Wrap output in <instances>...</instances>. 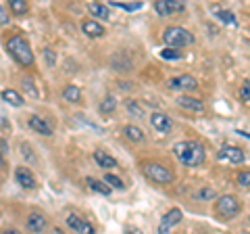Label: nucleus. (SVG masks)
I'll return each instance as SVG.
<instances>
[{
	"instance_id": "obj_39",
	"label": "nucleus",
	"mask_w": 250,
	"mask_h": 234,
	"mask_svg": "<svg viewBox=\"0 0 250 234\" xmlns=\"http://www.w3.org/2000/svg\"><path fill=\"white\" fill-rule=\"evenodd\" d=\"M238 134H240V136H246V138H250L248 132H242V130H238Z\"/></svg>"
},
{
	"instance_id": "obj_30",
	"label": "nucleus",
	"mask_w": 250,
	"mask_h": 234,
	"mask_svg": "<svg viewBox=\"0 0 250 234\" xmlns=\"http://www.w3.org/2000/svg\"><path fill=\"white\" fill-rule=\"evenodd\" d=\"M238 184L244 186V188H248V186H250V167L248 169H242L240 174H238Z\"/></svg>"
},
{
	"instance_id": "obj_23",
	"label": "nucleus",
	"mask_w": 250,
	"mask_h": 234,
	"mask_svg": "<svg viewBox=\"0 0 250 234\" xmlns=\"http://www.w3.org/2000/svg\"><path fill=\"white\" fill-rule=\"evenodd\" d=\"M2 100H4V103H9V105H13V107H21L23 105V96L19 94L17 90H13V88L2 90Z\"/></svg>"
},
{
	"instance_id": "obj_31",
	"label": "nucleus",
	"mask_w": 250,
	"mask_h": 234,
	"mask_svg": "<svg viewBox=\"0 0 250 234\" xmlns=\"http://www.w3.org/2000/svg\"><path fill=\"white\" fill-rule=\"evenodd\" d=\"M194 197H196V199H207V201H208V199H215V197H217V192L207 186V188H202V190H198V192H194Z\"/></svg>"
},
{
	"instance_id": "obj_27",
	"label": "nucleus",
	"mask_w": 250,
	"mask_h": 234,
	"mask_svg": "<svg viewBox=\"0 0 250 234\" xmlns=\"http://www.w3.org/2000/svg\"><path fill=\"white\" fill-rule=\"evenodd\" d=\"M159 54H161L163 59H167V61H177V59H182V52H179L177 48H169V46H167V48H163Z\"/></svg>"
},
{
	"instance_id": "obj_11",
	"label": "nucleus",
	"mask_w": 250,
	"mask_h": 234,
	"mask_svg": "<svg viewBox=\"0 0 250 234\" xmlns=\"http://www.w3.org/2000/svg\"><path fill=\"white\" fill-rule=\"evenodd\" d=\"M219 157L221 159H228L229 163H233V165H240V163H244V151L240 149V146H233V144H225L221 153H219Z\"/></svg>"
},
{
	"instance_id": "obj_3",
	"label": "nucleus",
	"mask_w": 250,
	"mask_h": 234,
	"mask_svg": "<svg viewBox=\"0 0 250 234\" xmlns=\"http://www.w3.org/2000/svg\"><path fill=\"white\" fill-rule=\"evenodd\" d=\"M163 42H165L169 48H184V46H190L194 44V36L192 32H188L186 27H179V25H169L163 29Z\"/></svg>"
},
{
	"instance_id": "obj_41",
	"label": "nucleus",
	"mask_w": 250,
	"mask_h": 234,
	"mask_svg": "<svg viewBox=\"0 0 250 234\" xmlns=\"http://www.w3.org/2000/svg\"><path fill=\"white\" fill-rule=\"evenodd\" d=\"M248 220H250V217H248Z\"/></svg>"
},
{
	"instance_id": "obj_40",
	"label": "nucleus",
	"mask_w": 250,
	"mask_h": 234,
	"mask_svg": "<svg viewBox=\"0 0 250 234\" xmlns=\"http://www.w3.org/2000/svg\"><path fill=\"white\" fill-rule=\"evenodd\" d=\"M52 234H65V232H62V230H59V228H54V230H52Z\"/></svg>"
},
{
	"instance_id": "obj_36",
	"label": "nucleus",
	"mask_w": 250,
	"mask_h": 234,
	"mask_svg": "<svg viewBox=\"0 0 250 234\" xmlns=\"http://www.w3.org/2000/svg\"><path fill=\"white\" fill-rule=\"evenodd\" d=\"M125 234H144V232L134 228V226H125Z\"/></svg>"
},
{
	"instance_id": "obj_29",
	"label": "nucleus",
	"mask_w": 250,
	"mask_h": 234,
	"mask_svg": "<svg viewBox=\"0 0 250 234\" xmlns=\"http://www.w3.org/2000/svg\"><path fill=\"white\" fill-rule=\"evenodd\" d=\"M240 98H242V103H244L246 107H250V82H248V80L242 82V88H240Z\"/></svg>"
},
{
	"instance_id": "obj_2",
	"label": "nucleus",
	"mask_w": 250,
	"mask_h": 234,
	"mask_svg": "<svg viewBox=\"0 0 250 234\" xmlns=\"http://www.w3.org/2000/svg\"><path fill=\"white\" fill-rule=\"evenodd\" d=\"M6 52L17 61L23 67H31L34 65V52H31V46L23 36H13L6 42Z\"/></svg>"
},
{
	"instance_id": "obj_16",
	"label": "nucleus",
	"mask_w": 250,
	"mask_h": 234,
	"mask_svg": "<svg viewBox=\"0 0 250 234\" xmlns=\"http://www.w3.org/2000/svg\"><path fill=\"white\" fill-rule=\"evenodd\" d=\"M177 103L182 109H186V111H192V113H202L205 111V103H202L200 98H194L190 94H184L177 98Z\"/></svg>"
},
{
	"instance_id": "obj_8",
	"label": "nucleus",
	"mask_w": 250,
	"mask_h": 234,
	"mask_svg": "<svg viewBox=\"0 0 250 234\" xmlns=\"http://www.w3.org/2000/svg\"><path fill=\"white\" fill-rule=\"evenodd\" d=\"M15 180H17V184L21 186V188H27V190H34L36 184H38L34 174H31V169H27L25 165H19L17 169H15Z\"/></svg>"
},
{
	"instance_id": "obj_9",
	"label": "nucleus",
	"mask_w": 250,
	"mask_h": 234,
	"mask_svg": "<svg viewBox=\"0 0 250 234\" xmlns=\"http://www.w3.org/2000/svg\"><path fill=\"white\" fill-rule=\"evenodd\" d=\"M150 126L159 132V134H167V132L171 130V126H173V119L167 115V113H161V111H154L150 115Z\"/></svg>"
},
{
	"instance_id": "obj_34",
	"label": "nucleus",
	"mask_w": 250,
	"mask_h": 234,
	"mask_svg": "<svg viewBox=\"0 0 250 234\" xmlns=\"http://www.w3.org/2000/svg\"><path fill=\"white\" fill-rule=\"evenodd\" d=\"M44 54H46V59H48V65H50V67H54V52H52L50 48H46V50H44Z\"/></svg>"
},
{
	"instance_id": "obj_24",
	"label": "nucleus",
	"mask_w": 250,
	"mask_h": 234,
	"mask_svg": "<svg viewBox=\"0 0 250 234\" xmlns=\"http://www.w3.org/2000/svg\"><path fill=\"white\" fill-rule=\"evenodd\" d=\"M125 109H127V113H129L131 117H136V119H142V117H144L142 105H138L134 98H127V100H125Z\"/></svg>"
},
{
	"instance_id": "obj_38",
	"label": "nucleus",
	"mask_w": 250,
	"mask_h": 234,
	"mask_svg": "<svg viewBox=\"0 0 250 234\" xmlns=\"http://www.w3.org/2000/svg\"><path fill=\"white\" fill-rule=\"evenodd\" d=\"M6 128H9V123H6V117H4V115H2V130H4V132H6Z\"/></svg>"
},
{
	"instance_id": "obj_22",
	"label": "nucleus",
	"mask_w": 250,
	"mask_h": 234,
	"mask_svg": "<svg viewBox=\"0 0 250 234\" xmlns=\"http://www.w3.org/2000/svg\"><path fill=\"white\" fill-rule=\"evenodd\" d=\"M123 134H125V138H127L129 142H136V144L138 142H144V132L140 130L138 126H131V123H129V126H125Z\"/></svg>"
},
{
	"instance_id": "obj_37",
	"label": "nucleus",
	"mask_w": 250,
	"mask_h": 234,
	"mask_svg": "<svg viewBox=\"0 0 250 234\" xmlns=\"http://www.w3.org/2000/svg\"><path fill=\"white\" fill-rule=\"evenodd\" d=\"M2 234H21L19 230H15V228H9V230H4Z\"/></svg>"
},
{
	"instance_id": "obj_12",
	"label": "nucleus",
	"mask_w": 250,
	"mask_h": 234,
	"mask_svg": "<svg viewBox=\"0 0 250 234\" xmlns=\"http://www.w3.org/2000/svg\"><path fill=\"white\" fill-rule=\"evenodd\" d=\"M154 11L161 15V17H167L171 13H179L184 11V2H175V0H159L154 2Z\"/></svg>"
},
{
	"instance_id": "obj_28",
	"label": "nucleus",
	"mask_w": 250,
	"mask_h": 234,
	"mask_svg": "<svg viewBox=\"0 0 250 234\" xmlns=\"http://www.w3.org/2000/svg\"><path fill=\"white\" fill-rule=\"evenodd\" d=\"M104 182L111 186V188H125L123 180H121L119 176H115V174H106V176H104Z\"/></svg>"
},
{
	"instance_id": "obj_20",
	"label": "nucleus",
	"mask_w": 250,
	"mask_h": 234,
	"mask_svg": "<svg viewBox=\"0 0 250 234\" xmlns=\"http://www.w3.org/2000/svg\"><path fill=\"white\" fill-rule=\"evenodd\" d=\"M85 184L90 186V190H94V192H100V194H111V186H108L104 180H96V178H85Z\"/></svg>"
},
{
	"instance_id": "obj_33",
	"label": "nucleus",
	"mask_w": 250,
	"mask_h": 234,
	"mask_svg": "<svg viewBox=\"0 0 250 234\" xmlns=\"http://www.w3.org/2000/svg\"><path fill=\"white\" fill-rule=\"evenodd\" d=\"M0 23H2V25L9 23V17H6V6H0Z\"/></svg>"
},
{
	"instance_id": "obj_7",
	"label": "nucleus",
	"mask_w": 250,
	"mask_h": 234,
	"mask_svg": "<svg viewBox=\"0 0 250 234\" xmlns=\"http://www.w3.org/2000/svg\"><path fill=\"white\" fill-rule=\"evenodd\" d=\"M67 226L71 228L75 234H94V226L90 222H85L83 217L75 215V213H69L67 215Z\"/></svg>"
},
{
	"instance_id": "obj_6",
	"label": "nucleus",
	"mask_w": 250,
	"mask_h": 234,
	"mask_svg": "<svg viewBox=\"0 0 250 234\" xmlns=\"http://www.w3.org/2000/svg\"><path fill=\"white\" fill-rule=\"evenodd\" d=\"M182 217H184V211H182L179 207L169 209V211L163 215V217H161V222H159V234H167L175 224L182 222Z\"/></svg>"
},
{
	"instance_id": "obj_10",
	"label": "nucleus",
	"mask_w": 250,
	"mask_h": 234,
	"mask_svg": "<svg viewBox=\"0 0 250 234\" xmlns=\"http://www.w3.org/2000/svg\"><path fill=\"white\" fill-rule=\"evenodd\" d=\"M169 88L171 90H196L198 88V82H196V77H192L190 73H184V75H179V77L169 80Z\"/></svg>"
},
{
	"instance_id": "obj_32",
	"label": "nucleus",
	"mask_w": 250,
	"mask_h": 234,
	"mask_svg": "<svg viewBox=\"0 0 250 234\" xmlns=\"http://www.w3.org/2000/svg\"><path fill=\"white\" fill-rule=\"evenodd\" d=\"M113 6H119V9H125V11H138V9H142V2H134V4H125V2H111Z\"/></svg>"
},
{
	"instance_id": "obj_15",
	"label": "nucleus",
	"mask_w": 250,
	"mask_h": 234,
	"mask_svg": "<svg viewBox=\"0 0 250 234\" xmlns=\"http://www.w3.org/2000/svg\"><path fill=\"white\" fill-rule=\"evenodd\" d=\"M25 226H27L29 232L40 234V232H44V228H46V217H44L42 213H38V211H31V213L25 217Z\"/></svg>"
},
{
	"instance_id": "obj_17",
	"label": "nucleus",
	"mask_w": 250,
	"mask_h": 234,
	"mask_svg": "<svg viewBox=\"0 0 250 234\" xmlns=\"http://www.w3.org/2000/svg\"><path fill=\"white\" fill-rule=\"evenodd\" d=\"M94 161H96L100 167H104V169H113V167H117V159L113 157V155H108V153L100 151V149L94 151Z\"/></svg>"
},
{
	"instance_id": "obj_4",
	"label": "nucleus",
	"mask_w": 250,
	"mask_h": 234,
	"mask_svg": "<svg viewBox=\"0 0 250 234\" xmlns=\"http://www.w3.org/2000/svg\"><path fill=\"white\" fill-rule=\"evenodd\" d=\"M140 169H142V174L154 184H171L175 180L173 174H171V169L165 167L163 163H156V161H142Z\"/></svg>"
},
{
	"instance_id": "obj_18",
	"label": "nucleus",
	"mask_w": 250,
	"mask_h": 234,
	"mask_svg": "<svg viewBox=\"0 0 250 234\" xmlns=\"http://www.w3.org/2000/svg\"><path fill=\"white\" fill-rule=\"evenodd\" d=\"M88 11L92 15V19H104V21H108V17H111V13H108V6L106 4H100V2H90L88 4Z\"/></svg>"
},
{
	"instance_id": "obj_25",
	"label": "nucleus",
	"mask_w": 250,
	"mask_h": 234,
	"mask_svg": "<svg viewBox=\"0 0 250 234\" xmlns=\"http://www.w3.org/2000/svg\"><path fill=\"white\" fill-rule=\"evenodd\" d=\"M9 6H11V11L15 15H25L27 9H29V4L25 2V0H9Z\"/></svg>"
},
{
	"instance_id": "obj_19",
	"label": "nucleus",
	"mask_w": 250,
	"mask_h": 234,
	"mask_svg": "<svg viewBox=\"0 0 250 234\" xmlns=\"http://www.w3.org/2000/svg\"><path fill=\"white\" fill-rule=\"evenodd\" d=\"M213 15L221 23H225V25H238L236 15H233L231 11H225V9H219V6H213Z\"/></svg>"
},
{
	"instance_id": "obj_5",
	"label": "nucleus",
	"mask_w": 250,
	"mask_h": 234,
	"mask_svg": "<svg viewBox=\"0 0 250 234\" xmlns=\"http://www.w3.org/2000/svg\"><path fill=\"white\" fill-rule=\"evenodd\" d=\"M215 213L223 220H231L240 213V201L236 194H221L217 197V203H215Z\"/></svg>"
},
{
	"instance_id": "obj_26",
	"label": "nucleus",
	"mask_w": 250,
	"mask_h": 234,
	"mask_svg": "<svg viewBox=\"0 0 250 234\" xmlns=\"http://www.w3.org/2000/svg\"><path fill=\"white\" fill-rule=\"evenodd\" d=\"M115 109H117V100L111 96V94H108V96H104V100H103V105H100V113H113L115 111Z\"/></svg>"
},
{
	"instance_id": "obj_21",
	"label": "nucleus",
	"mask_w": 250,
	"mask_h": 234,
	"mask_svg": "<svg viewBox=\"0 0 250 234\" xmlns=\"http://www.w3.org/2000/svg\"><path fill=\"white\" fill-rule=\"evenodd\" d=\"M62 98H65L67 103H80V98H82L80 86H75V84L65 86V90H62Z\"/></svg>"
},
{
	"instance_id": "obj_1",
	"label": "nucleus",
	"mask_w": 250,
	"mask_h": 234,
	"mask_svg": "<svg viewBox=\"0 0 250 234\" xmlns=\"http://www.w3.org/2000/svg\"><path fill=\"white\" fill-rule=\"evenodd\" d=\"M173 153H175V157L188 167L202 165V163H205V157H207L205 146H202V142H198V140H182V142H175Z\"/></svg>"
},
{
	"instance_id": "obj_35",
	"label": "nucleus",
	"mask_w": 250,
	"mask_h": 234,
	"mask_svg": "<svg viewBox=\"0 0 250 234\" xmlns=\"http://www.w3.org/2000/svg\"><path fill=\"white\" fill-rule=\"evenodd\" d=\"M0 149H2V157H6V155H9V144H6V138L0 140Z\"/></svg>"
},
{
	"instance_id": "obj_13",
	"label": "nucleus",
	"mask_w": 250,
	"mask_h": 234,
	"mask_svg": "<svg viewBox=\"0 0 250 234\" xmlns=\"http://www.w3.org/2000/svg\"><path fill=\"white\" fill-rule=\"evenodd\" d=\"M82 32L88 38H103L106 29H104L103 23L96 21V19H85V21H82Z\"/></svg>"
},
{
	"instance_id": "obj_14",
	"label": "nucleus",
	"mask_w": 250,
	"mask_h": 234,
	"mask_svg": "<svg viewBox=\"0 0 250 234\" xmlns=\"http://www.w3.org/2000/svg\"><path fill=\"white\" fill-rule=\"evenodd\" d=\"M29 128L34 132H38V134H42V136H52L50 121L44 119V117H40V115H31L29 117Z\"/></svg>"
}]
</instances>
